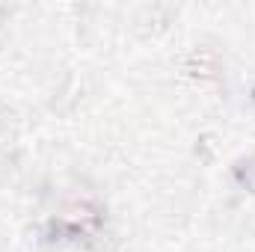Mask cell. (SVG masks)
I'll return each mask as SVG.
<instances>
[{
	"instance_id": "obj_1",
	"label": "cell",
	"mask_w": 255,
	"mask_h": 252,
	"mask_svg": "<svg viewBox=\"0 0 255 252\" xmlns=\"http://www.w3.org/2000/svg\"><path fill=\"white\" fill-rule=\"evenodd\" d=\"M181 68L193 80H217L223 74V60L214 48H193L181 57Z\"/></svg>"
},
{
	"instance_id": "obj_2",
	"label": "cell",
	"mask_w": 255,
	"mask_h": 252,
	"mask_svg": "<svg viewBox=\"0 0 255 252\" xmlns=\"http://www.w3.org/2000/svg\"><path fill=\"white\" fill-rule=\"evenodd\" d=\"M166 24H169V9L166 6H148V9H142V15L136 18V30L142 33V36H154V33H160V30H166Z\"/></svg>"
},
{
	"instance_id": "obj_3",
	"label": "cell",
	"mask_w": 255,
	"mask_h": 252,
	"mask_svg": "<svg viewBox=\"0 0 255 252\" xmlns=\"http://www.w3.org/2000/svg\"><path fill=\"white\" fill-rule=\"evenodd\" d=\"M235 178L244 184V187L250 190L255 196V157H250V160H241L238 166H235Z\"/></svg>"
},
{
	"instance_id": "obj_4",
	"label": "cell",
	"mask_w": 255,
	"mask_h": 252,
	"mask_svg": "<svg viewBox=\"0 0 255 252\" xmlns=\"http://www.w3.org/2000/svg\"><path fill=\"white\" fill-rule=\"evenodd\" d=\"M196 154H199L205 163H211V160H214V136H211V133H205V136L199 139V145H196Z\"/></svg>"
},
{
	"instance_id": "obj_5",
	"label": "cell",
	"mask_w": 255,
	"mask_h": 252,
	"mask_svg": "<svg viewBox=\"0 0 255 252\" xmlns=\"http://www.w3.org/2000/svg\"><path fill=\"white\" fill-rule=\"evenodd\" d=\"M9 125H12V110H3L0 107V130H6Z\"/></svg>"
},
{
	"instance_id": "obj_6",
	"label": "cell",
	"mask_w": 255,
	"mask_h": 252,
	"mask_svg": "<svg viewBox=\"0 0 255 252\" xmlns=\"http://www.w3.org/2000/svg\"><path fill=\"white\" fill-rule=\"evenodd\" d=\"M6 15H9V9H6V6H0V21H3Z\"/></svg>"
}]
</instances>
